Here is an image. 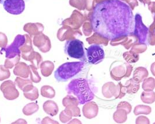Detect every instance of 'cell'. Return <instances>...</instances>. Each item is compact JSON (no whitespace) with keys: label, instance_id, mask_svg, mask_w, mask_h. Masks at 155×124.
<instances>
[{"label":"cell","instance_id":"14","mask_svg":"<svg viewBox=\"0 0 155 124\" xmlns=\"http://www.w3.org/2000/svg\"><path fill=\"white\" fill-rule=\"evenodd\" d=\"M0 121H1V119H0Z\"/></svg>","mask_w":155,"mask_h":124},{"label":"cell","instance_id":"5","mask_svg":"<svg viewBox=\"0 0 155 124\" xmlns=\"http://www.w3.org/2000/svg\"><path fill=\"white\" fill-rule=\"evenodd\" d=\"M25 42L26 38L25 36L17 35L13 43L5 48H2L1 51L5 52V57L7 58H13L17 55H21L20 48L24 45Z\"/></svg>","mask_w":155,"mask_h":124},{"label":"cell","instance_id":"7","mask_svg":"<svg viewBox=\"0 0 155 124\" xmlns=\"http://www.w3.org/2000/svg\"><path fill=\"white\" fill-rule=\"evenodd\" d=\"M134 34L138 38L140 43H145L147 41L148 28L144 25L142 21V16L139 14H136L134 18Z\"/></svg>","mask_w":155,"mask_h":124},{"label":"cell","instance_id":"9","mask_svg":"<svg viewBox=\"0 0 155 124\" xmlns=\"http://www.w3.org/2000/svg\"><path fill=\"white\" fill-rule=\"evenodd\" d=\"M4 97L8 100H13L19 96V92L16 89L15 84L12 81H7L2 83L0 86Z\"/></svg>","mask_w":155,"mask_h":124},{"label":"cell","instance_id":"10","mask_svg":"<svg viewBox=\"0 0 155 124\" xmlns=\"http://www.w3.org/2000/svg\"><path fill=\"white\" fill-rule=\"evenodd\" d=\"M20 60V55H17L13 58H7L4 62V67L7 69L12 68Z\"/></svg>","mask_w":155,"mask_h":124},{"label":"cell","instance_id":"1","mask_svg":"<svg viewBox=\"0 0 155 124\" xmlns=\"http://www.w3.org/2000/svg\"><path fill=\"white\" fill-rule=\"evenodd\" d=\"M93 31L100 36L115 40L134 32L133 11L121 0H104L94 7L91 17Z\"/></svg>","mask_w":155,"mask_h":124},{"label":"cell","instance_id":"6","mask_svg":"<svg viewBox=\"0 0 155 124\" xmlns=\"http://www.w3.org/2000/svg\"><path fill=\"white\" fill-rule=\"evenodd\" d=\"M86 58L91 64H97L103 61L105 58V51L98 44H92L86 51Z\"/></svg>","mask_w":155,"mask_h":124},{"label":"cell","instance_id":"12","mask_svg":"<svg viewBox=\"0 0 155 124\" xmlns=\"http://www.w3.org/2000/svg\"><path fill=\"white\" fill-rule=\"evenodd\" d=\"M7 46V39L5 35H4L2 39H0V47L5 48Z\"/></svg>","mask_w":155,"mask_h":124},{"label":"cell","instance_id":"13","mask_svg":"<svg viewBox=\"0 0 155 124\" xmlns=\"http://www.w3.org/2000/svg\"><path fill=\"white\" fill-rule=\"evenodd\" d=\"M4 1V0H0V3H1V4H2V2H3Z\"/></svg>","mask_w":155,"mask_h":124},{"label":"cell","instance_id":"2","mask_svg":"<svg viewBox=\"0 0 155 124\" xmlns=\"http://www.w3.org/2000/svg\"><path fill=\"white\" fill-rule=\"evenodd\" d=\"M66 91L69 94L76 97L80 104L87 103L94 98V94L90 84L85 79H73L68 84Z\"/></svg>","mask_w":155,"mask_h":124},{"label":"cell","instance_id":"4","mask_svg":"<svg viewBox=\"0 0 155 124\" xmlns=\"http://www.w3.org/2000/svg\"><path fill=\"white\" fill-rule=\"evenodd\" d=\"M65 53L71 58L83 59L85 57L84 44L78 39H72L66 41L64 45Z\"/></svg>","mask_w":155,"mask_h":124},{"label":"cell","instance_id":"8","mask_svg":"<svg viewBox=\"0 0 155 124\" xmlns=\"http://www.w3.org/2000/svg\"><path fill=\"white\" fill-rule=\"evenodd\" d=\"M2 4L7 12L15 15L21 14L25 9L24 0H4Z\"/></svg>","mask_w":155,"mask_h":124},{"label":"cell","instance_id":"3","mask_svg":"<svg viewBox=\"0 0 155 124\" xmlns=\"http://www.w3.org/2000/svg\"><path fill=\"white\" fill-rule=\"evenodd\" d=\"M84 61L66 62L55 71L54 75L58 82H66L78 75L84 67Z\"/></svg>","mask_w":155,"mask_h":124},{"label":"cell","instance_id":"11","mask_svg":"<svg viewBox=\"0 0 155 124\" xmlns=\"http://www.w3.org/2000/svg\"><path fill=\"white\" fill-rule=\"evenodd\" d=\"M11 76V72L9 69L6 68L4 65H0V81L8 79Z\"/></svg>","mask_w":155,"mask_h":124}]
</instances>
